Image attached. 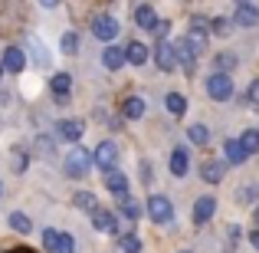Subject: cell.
I'll use <instances>...</instances> for the list:
<instances>
[{"label":"cell","mask_w":259,"mask_h":253,"mask_svg":"<svg viewBox=\"0 0 259 253\" xmlns=\"http://www.w3.org/2000/svg\"><path fill=\"white\" fill-rule=\"evenodd\" d=\"M92 161H95L92 155H89L82 145H76L69 155H66V174L69 177H82V174H89V165H92Z\"/></svg>","instance_id":"1"},{"label":"cell","mask_w":259,"mask_h":253,"mask_svg":"<svg viewBox=\"0 0 259 253\" xmlns=\"http://www.w3.org/2000/svg\"><path fill=\"white\" fill-rule=\"evenodd\" d=\"M207 95L213 102H227L230 95H233V79H230L227 73H213V76L207 79Z\"/></svg>","instance_id":"2"},{"label":"cell","mask_w":259,"mask_h":253,"mask_svg":"<svg viewBox=\"0 0 259 253\" xmlns=\"http://www.w3.org/2000/svg\"><path fill=\"white\" fill-rule=\"evenodd\" d=\"M92 33H95V40H115L118 37V23H115V17H108V13H95L92 17Z\"/></svg>","instance_id":"3"},{"label":"cell","mask_w":259,"mask_h":253,"mask_svg":"<svg viewBox=\"0 0 259 253\" xmlns=\"http://www.w3.org/2000/svg\"><path fill=\"white\" fill-rule=\"evenodd\" d=\"M148 214H151V221H154V224H171L174 207H171V201H167L164 194H154L151 201H148Z\"/></svg>","instance_id":"4"},{"label":"cell","mask_w":259,"mask_h":253,"mask_svg":"<svg viewBox=\"0 0 259 253\" xmlns=\"http://www.w3.org/2000/svg\"><path fill=\"white\" fill-rule=\"evenodd\" d=\"M154 59H158V66L164 73L177 69V53H174V46L167 43V40H158V46H154Z\"/></svg>","instance_id":"5"},{"label":"cell","mask_w":259,"mask_h":253,"mask_svg":"<svg viewBox=\"0 0 259 253\" xmlns=\"http://www.w3.org/2000/svg\"><path fill=\"white\" fill-rule=\"evenodd\" d=\"M95 165H99L102 171H108V168H115V161H118V148H115V141H102L99 148H95Z\"/></svg>","instance_id":"6"},{"label":"cell","mask_w":259,"mask_h":253,"mask_svg":"<svg viewBox=\"0 0 259 253\" xmlns=\"http://www.w3.org/2000/svg\"><path fill=\"white\" fill-rule=\"evenodd\" d=\"M213 214H217V197H197V204H194V224L197 227L210 224Z\"/></svg>","instance_id":"7"},{"label":"cell","mask_w":259,"mask_h":253,"mask_svg":"<svg viewBox=\"0 0 259 253\" xmlns=\"http://www.w3.org/2000/svg\"><path fill=\"white\" fill-rule=\"evenodd\" d=\"M102 181H105V188L112 191L115 197H118V194H128V177L121 174L118 168H108V171H102Z\"/></svg>","instance_id":"8"},{"label":"cell","mask_w":259,"mask_h":253,"mask_svg":"<svg viewBox=\"0 0 259 253\" xmlns=\"http://www.w3.org/2000/svg\"><path fill=\"white\" fill-rule=\"evenodd\" d=\"M128 63V56H125V50H118V46H105V50H102V66H105V69H121V66Z\"/></svg>","instance_id":"9"},{"label":"cell","mask_w":259,"mask_h":253,"mask_svg":"<svg viewBox=\"0 0 259 253\" xmlns=\"http://www.w3.org/2000/svg\"><path fill=\"white\" fill-rule=\"evenodd\" d=\"M4 69H10V73H23L26 69V56H23V50H20V46H7V53H4Z\"/></svg>","instance_id":"10"},{"label":"cell","mask_w":259,"mask_h":253,"mask_svg":"<svg viewBox=\"0 0 259 253\" xmlns=\"http://www.w3.org/2000/svg\"><path fill=\"white\" fill-rule=\"evenodd\" d=\"M92 227L95 230H102V234H115V230H118V224H115V214L112 210H95L92 214Z\"/></svg>","instance_id":"11"},{"label":"cell","mask_w":259,"mask_h":253,"mask_svg":"<svg viewBox=\"0 0 259 253\" xmlns=\"http://www.w3.org/2000/svg\"><path fill=\"white\" fill-rule=\"evenodd\" d=\"M59 135H63L66 141H79L85 135V122H79V119H66V122H59Z\"/></svg>","instance_id":"12"},{"label":"cell","mask_w":259,"mask_h":253,"mask_svg":"<svg viewBox=\"0 0 259 253\" xmlns=\"http://www.w3.org/2000/svg\"><path fill=\"white\" fill-rule=\"evenodd\" d=\"M233 20L240 26H256L259 23V10H256L253 4H240V7H236V13H233Z\"/></svg>","instance_id":"13"},{"label":"cell","mask_w":259,"mask_h":253,"mask_svg":"<svg viewBox=\"0 0 259 253\" xmlns=\"http://www.w3.org/2000/svg\"><path fill=\"white\" fill-rule=\"evenodd\" d=\"M174 53H177V66H184V73H194V56H197V53L190 50L187 40H184V43H177Z\"/></svg>","instance_id":"14"},{"label":"cell","mask_w":259,"mask_h":253,"mask_svg":"<svg viewBox=\"0 0 259 253\" xmlns=\"http://www.w3.org/2000/svg\"><path fill=\"white\" fill-rule=\"evenodd\" d=\"M200 174H203V181H207V184H220L223 174H227V165H223V161H207Z\"/></svg>","instance_id":"15"},{"label":"cell","mask_w":259,"mask_h":253,"mask_svg":"<svg viewBox=\"0 0 259 253\" xmlns=\"http://www.w3.org/2000/svg\"><path fill=\"white\" fill-rule=\"evenodd\" d=\"M125 56H128V63H132V66H145V63H148L145 43H138V40H135V43H128V46H125Z\"/></svg>","instance_id":"16"},{"label":"cell","mask_w":259,"mask_h":253,"mask_svg":"<svg viewBox=\"0 0 259 253\" xmlns=\"http://www.w3.org/2000/svg\"><path fill=\"white\" fill-rule=\"evenodd\" d=\"M187 168H190L187 152H184V148H174V155H171V174L174 177H184V174H187Z\"/></svg>","instance_id":"17"},{"label":"cell","mask_w":259,"mask_h":253,"mask_svg":"<svg viewBox=\"0 0 259 253\" xmlns=\"http://www.w3.org/2000/svg\"><path fill=\"white\" fill-rule=\"evenodd\" d=\"M246 158H249V155H246V148L240 145V138H230L227 141V161H230V165H243Z\"/></svg>","instance_id":"18"},{"label":"cell","mask_w":259,"mask_h":253,"mask_svg":"<svg viewBox=\"0 0 259 253\" xmlns=\"http://www.w3.org/2000/svg\"><path fill=\"white\" fill-rule=\"evenodd\" d=\"M50 86H53V92H56V99H59V102H66V99H69V95H66V92H69V86H72L69 73H56Z\"/></svg>","instance_id":"19"},{"label":"cell","mask_w":259,"mask_h":253,"mask_svg":"<svg viewBox=\"0 0 259 253\" xmlns=\"http://www.w3.org/2000/svg\"><path fill=\"white\" fill-rule=\"evenodd\" d=\"M135 20H138V26H145V30H154V26H158L154 7H138V10H135Z\"/></svg>","instance_id":"20"},{"label":"cell","mask_w":259,"mask_h":253,"mask_svg":"<svg viewBox=\"0 0 259 253\" xmlns=\"http://www.w3.org/2000/svg\"><path fill=\"white\" fill-rule=\"evenodd\" d=\"M118 207H121V214H125L128 221H138V217H141V204L132 201L128 194H118Z\"/></svg>","instance_id":"21"},{"label":"cell","mask_w":259,"mask_h":253,"mask_svg":"<svg viewBox=\"0 0 259 253\" xmlns=\"http://www.w3.org/2000/svg\"><path fill=\"white\" fill-rule=\"evenodd\" d=\"M164 105H167V112H171V115H184V112H187V99H184L181 92H167Z\"/></svg>","instance_id":"22"},{"label":"cell","mask_w":259,"mask_h":253,"mask_svg":"<svg viewBox=\"0 0 259 253\" xmlns=\"http://www.w3.org/2000/svg\"><path fill=\"white\" fill-rule=\"evenodd\" d=\"M72 201H76L79 210H89V214H95V210H99V204H95V194H92V191H79Z\"/></svg>","instance_id":"23"},{"label":"cell","mask_w":259,"mask_h":253,"mask_svg":"<svg viewBox=\"0 0 259 253\" xmlns=\"http://www.w3.org/2000/svg\"><path fill=\"white\" fill-rule=\"evenodd\" d=\"M121 112H125V119H141V115H145V102H141L138 95H132V99H125V109H121Z\"/></svg>","instance_id":"24"},{"label":"cell","mask_w":259,"mask_h":253,"mask_svg":"<svg viewBox=\"0 0 259 253\" xmlns=\"http://www.w3.org/2000/svg\"><path fill=\"white\" fill-rule=\"evenodd\" d=\"M240 145L246 148V155H256L259 152V132L256 128H246V132L240 135Z\"/></svg>","instance_id":"25"},{"label":"cell","mask_w":259,"mask_h":253,"mask_svg":"<svg viewBox=\"0 0 259 253\" xmlns=\"http://www.w3.org/2000/svg\"><path fill=\"white\" fill-rule=\"evenodd\" d=\"M10 227L17 230V234H30V230H33V221L26 214H20V210H13V214H10Z\"/></svg>","instance_id":"26"},{"label":"cell","mask_w":259,"mask_h":253,"mask_svg":"<svg viewBox=\"0 0 259 253\" xmlns=\"http://www.w3.org/2000/svg\"><path fill=\"white\" fill-rule=\"evenodd\" d=\"M187 138L194 141V145H207V141H210V132L203 125H190L187 128Z\"/></svg>","instance_id":"27"},{"label":"cell","mask_w":259,"mask_h":253,"mask_svg":"<svg viewBox=\"0 0 259 253\" xmlns=\"http://www.w3.org/2000/svg\"><path fill=\"white\" fill-rule=\"evenodd\" d=\"M118 247H121V253H141V240L135 234H128V237L118 240Z\"/></svg>","instance_id":"28"},{"label":"cell","mask_w":259,"mask_h":253,"mask_svg":"<svg viewBox=\"0 0 259 253\" xmlns=\"http://www.w3.org/2000/svg\"><path fill=\"white\" fill-rule=\"evenodd\" d=\"M59 46H63V53H69V56H72V53H76L79 50V33H63V43H59Z\"/></svg>","instance_id":"29"},{"label":"cell","mask_w":259,"mask_h":253,"mask_svg":"<svg viewBox=\"0 0 259 253\" xmlns=\"http://www.w3.org/2000/svg\"><path fill=\"white\" fill-rule=\"evenodd\" d=\"M43 247L50 250V253H56V250H59V234H56L53 227H50V230H43Z\"/></svg>","instance_id":"30"},{"label":"cell","mask_w":259,"mask_h":253,"mask_svg":"<svg viewBox=\"0 0 259 253\" xmlns=\"http://www.w3.org/2000/svg\"><path fill=\"white\" fill-rule=\"evenodd\" d=\"M217 66H220V73H230L236 66V56L233 53H220V56H217Z\"/></svg>","instance_id":"31"},{"label":"cell","mask_w":259,"mask_h":253,"mask_svg":"<svg viewBox=\"0 0 259 253\" xmlns=\"http://www.w3.org/2000/svg\"><path fill=\"white\" fill-rule=\"evenodd\" d=\"M56 253H76V240L69 234H59V250Z\"/></svg>","instance_id":"32"},{"label":"cell","mask_w":259,"mask_h":253,"mask_svg":"<svg viewBox=\"0 0 259 253\" xmlns=\"http://www.w3.org/2000/svg\"><path fill=\"white\" fill-rule=\"evenodd\" d=\"M36 145H39V148H36V152H39V155H43V158H53V145H50V138H39V141H36Z\"/></svg>","instance_id":"33"},{"label":"cell","mask_w":259,"mask_h":253,"mask_svg":"<svg viewBox=\"0 0 259 253\" xmlns=\"http://www.w3.org/2000/svg\"><path fill=\"white\" fill-rule=\"evenodd\" d=\"M210 30H213V33H230V23H227V20H213Z\"/></svg>","instance_id":"34"},{"label":"cell","mask_w":259,"mask_h":253,"mask_svg":"<svg viewBox=\"0 0 259 253\" xmlns=\"http://www.w3.org/2000/svg\"><path fill=\"white\" fill-rule=\"evenodd\" d=\"M246 99L253 102V105H259V79H256L253 86H249V95H246Z\"/></svg>","instance_id":"35"},{"label":"cell","mask_w":259,"mask_h":253,"mask_svg":"<svg viewBox=\"0 0 259 253\" xmlns=\"http://www.w3.org/2000/svg\"><path fill=\"white\" fill-rule=\"evenodd\" d=\"M249 243H253V247L259 250V230H253V234H249Z\"/></svg>","instance_id":"36"},{"label":"cell","mask_w":259,"mask_h":253,"mask_svg":"<svg viewBox=\"0 0 259 253\" xmlns=\"http://www.w3.org/2000/svg\"><path fill=\"white\" fill-rule=\"evenodd\" d=\"M43 7H59V0H39Z\"/></svg>","instance_id":"37"},{"label":"cell","mask_w":259,"mask_h":253,"mask_svg":"<svg viewBox=\"0 0 259 253\" xmlns=\"http://www.w3.org/2000/svg\"><path fill=\"white\" fill-rule=\"evenodd\" d=\"M256 230H259V207H256Z\"/></svg>","instance_id":"38"},{"label":"cell","mask_w":259,"mask_h":253,"mask_svg":"<svg viewBox=\"0 0 259 253\" xmlns=\"http://www.w3.org/2000/svg\"><path fill=\"white\" fill-rule=\"evenodd\" d=\"M10 253H30V250H10Z\"/></svg>","instance_id":"39"},{"label":"cell","mask_w":259,"mask_h":253,"mask_svg":"<svg viewBox=\"0 0 259 253\" xmlns=\"http://www.w3.org/2000/svg\"><path fill=\"white\" fill-rule=\"evenodd\" d=\"M0 76H4V63H0Z\"/></svg>","instance_id":"40"},{"label":"cell","mask_w":259,"mask_h":253,"mask_svg":"<svg viewBox=\"0 0 259 253\" xmlns=\"http://www.w3.org/2000/svg\"><path fill=\"white\" fill-rule=\"evenodd\" d=\"M181 253H190V250H181Z\"/></svg>","instance_id":"41"},{"label":"cell","mask_w":259,"mask_h":253,"mask_svg":"<svg viewBox=\"0 0 259 253\" xmlns=\"http://www.w3.org/2000/svg\"><path fill=\"white\" fill-rule=\"evenodd\" d=\"M0 191H4V188H0Z\"/></svg>","instance_id":"42"}]
</instances>
